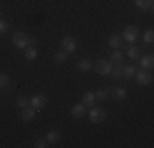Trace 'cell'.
I'll return each mask as SVG.
<instances>
[{"mask_svg": "<svg viewBox=\"0 0 154 148\" xmlns=\"http://www.w3.org/2000/svg\"><path fill=\"white\" fill-rule=\"evenodd\" d=\"M92 68L98 74H102V76H108L110 71H112V68H113V64L110 61H105V59H98V61H95L92 64Z\"/></svg>", "mask_w": 154, "mask_h": 148, "instance_id": "6da1fadb", "label": "cell"}, {"mask_svg": "<svg viewBox=\"0 0 154 148\" xmlns=\"http://www.w3.org/2000/svg\"><path fill=\"white\" fill-rule=\"evenodd\" d=\"M12 41L13 44H15L17 48H26L28 44H30L31 40L26 36V33H23V31H17V33H13V36H12Z\"/></svg>", "mask_w": 154, "mask_h": 148, "instance_id": "7a4b0ae2", "label": "cell"}, {"mask_svg": "<svg viewBox=\"0 0 154 148\" xmlns=\"http://www.w3.org/2000/svg\"><path fill=\"white\" fill-rule=\"evenodd\" d=\"M89 118H90L92 124H100V122H103L105 118H107V112H105V109H102V107H94L89 112Z\"/></svg>", "mask_w": 154, "mask_h": 148, "instance_id": "3957f363", "label": "cell"}, {"mask_svg": "<svg viewBox=\"0 0 154 148\" xmlns=\"http://www.w3.org/2000/svg\"><path fill=\"white\" fill-rule=\"evenodd\" d=\"M134 77H136V82L139 86H149V84L152 82V74L151 72H146L144 69L143 71H138L134 74Z\"/></svg>", "mask_w": 154, "mask_h": 148, "instance_id": "277c9868", "label": "cell"}, {"mask_svg": "<svg viewBox=\"0 0 154 148\" xmlns=\"http://www.w3.org/2000/svg\"><path fill=\"white\" fill-rule=\"evenodd\" d=\"M138 27H133V25H131V27H126L125 28V31H123V38L126 40L128 43H134L138 40Z\"/></svg>", "mask_w": 154, "mask_h": 148, "instance_id": "5b68a950", "label": "cell"}, {"mask_svg": "<svg viewBox=\"0 0 154 148\" xmlns=\"http://www.w3.org/2000/svg\"><path fill=\"white\" fill-rule=\"evenodd\" d=\"M62 48H64L66 53H74L77 50V43L74 38H71V36H64L62 38Z\"/></svg>", "mask_w": 154, "mask_h": 148, "instance_id": "8992f818", "label": "cell"}, {"mask_svg": "<svg viewBox=\"0 0 154 148\" xmlns=\"http://www.w3.org/2000/svg\"><path fill=\"white\" fill-rule=\"evenodd\" d=\"M30 102H31V107H33L35 110H41L43 107L46 105V102H48V101H46V97H45V95L38 94V95H33Z\"/></svg>", "mask_w": 154, "mask_h": 148, "instance_id": "52a82bcc", "label": "cell"}, {"mask_svg": "<svg viewBox=\"0 0 154 148\" xmlns=\"http://www.w3.org/2000/svg\"><path fill=\"white\" fill-rule=\"evenodd\" d=\"M71 114H72V117H75V118H80V117H84V115L87 114V107L84 105V104H75V105L72 107Z\"/></svg>", "mask_w": 154, "mask_h": 148, "instance_id": "ba28073f", "label": "cell"}, {"mask_svg": "<svg viewBox=\"0 0 154 148\" xmlns=\"http://www.w3.org/2000/svg\"><path fill=\"white\" fill-rule=\"evenodd\" d=\"M36 115V110L33 109V107H25V109H21V120L23 122H31L33 118Z\"/></svg>", "mask_w": 154, "mask_h": 148, "instance_id": "9c48e42d", "label": "cell"}, {"mask_svg": "<svg viewBox=\"0 0 154 148\" xmlns=\"http://www.w3.org/2000/svg\"><path fill=\"white\" fill-rule=\"evenodd\" d=\"M141 66H143V69H152V66H154L152 54H146L144 58H141Z\"/></svg>", "mask_w": 154, "mask_h": 148, "instance_id": "30bf717a", "label": "cell"}, {"mask_svg": "<svg viewBox=\"0 0 154 148\" xmlns=\"http://www.w3.org/2000/svg\"><path fill=\"white\" fill-rule=\"evenodd\" d=\"M110 63H112L113 66H118V64H122V63H123V54L120 53L118 50H116V51H113V53L110 54Z\"/></svg>", "mask_w": 154, "mask_h": 148, "instance_id": "8fae6325", "label": "cell"}, {"mask_svg": "<svg viewBox=\"0 0 154 148\" xmlns=\"http://www.w3.org/2000/svg\"><path fill=\"white\" fill-rule=\"evenodd\" d=\"M134 5L141 10H152V0H134Z\"/></svg>", "mask_w": 154, "mask_h": 148, "instance_id": "7c38bea8", "label": "cell"}, {"mask_svg": "<svg viewBox=\"0 0 154 148\" xmlns=\"http://www.w3.org/2000/svg\"><path fill=\"white\" fill-rule=\"evenodd\" d=\"M77 69L82 71V72H87V71L92 69V63H90L89 59H80V61L77 63Z\"/></svg>", "mask_w": 154, "mask_h": 148, "instance_id": "4fadbf2b", "label": "cell"}, {"mask_svg": "<svg viewBox=\"0 0 154 148\" xmlns=\"http://www.w3.org/2000/svg\"><path fill=\"white\" fill-rule=\"evenodd\" d=\"M112 95H113L115 101H123V99L126 97V91H125L123 87H115L112 91Z\"/></svg>", "mask_w": 154, "mask_h": 148, "instance_id": "5bb4252c", "label": "cell"}, {"mask_svg": "<svg viewBox=\"0 0 154 148\" xmlns=\"http://www.w3.org/2000/svg\"><path fill=\"white\" fill-rule=\"evenodd\" d=\"M59 140H61V135H59V132H56V130H51L46 135V142L48 143H53V145H54V143H57Z\"/></svg>", "mask_w": 154, "mask_h": 148, "instance_id": "9a60e30c", "label": "cell"}, {"mask_svg": "<svg viewBox=\"0 0 154 148\" xmlns=\"http://www.w3.org/2000/svg\"><path fill=\"white\" fill-rule=\"evenodd\" d=\"M95 101H105V99L110 95V89L105 87V89H98L97 92H95Z\"/></svg>", "mask_w": 154, "mask_h": 148, "instance_id": "2e32d148", "label": "cell"}, {"mask_svg": "<svg viewBox=\"0 0 154 148\" xmlns=\"http://www.w3.org/2000/svg\"><path fill=\"white\" fill-rule=\"evenodd\" d=\"M82 104H84L85 107H92L94 104H95V95L92 94V92H87V94H84Z\"/></svg>", "mask_w": 154, "mask_h": 148, "instance_id": "e0dca14e", "label": "cell"}, {"mask_svg": "<svg viewBox=\"0 0 154 148\" xmlns=\"http://www.w3.org/2000/svg\"><path fill=\"white\" fill-rule=\"evenodd\" d=\"M108 44L112 48H115V50H118V48L122 46V36L120 35H112L110 40H108Z\"/></svg>", "mask_w": 154, "mask_h": 148, "instance_id": "ac0fdd59", "label": "cell"}, {"mask_svg": "<svg viewBox=\"0 0 154 148\" xmlns=\"http://www.w3.org/2000/svg\"><path fill=\"white\" fill-rule=\"evenodd\" d=\"M134 74H136V71H134L133 66H123V77L125 79H131V77H134Z\"/></svg>", "mask_w": 154, "mask_h": 148, "instance_id": "d6986e66", "label": "cell"}, {"mask_svg": "<svg viewBox=\"0 0 154 148\" xmlns=\"http://www.w3.org/2000/svg\"><path fill=\"white\" fill-rule=\"evenodd\" d=\"M152 40H154V31H152L151 28L146 30V31L143 33V41L148 43V44H151V43H152Z\"/></svg>", "mask_w": 154, "mask_h": 148, "instance_id": "ffe728a7", "label": "cell"}, {"mask_svg": "<svg viewBox=\"0 0 154 148\" xmlns=\"http://www.w3.org/2000/svg\"><path fill=\"white\" fill-rule=\"evenodd\" d=\"M66 59H67V53H66V51H56V53H54V61L56 63H66Z\"/></svg>", "mask_w": 154, "mask_h": 148, "instance_id": "44dd1931", "label": "cell"}, {"mask_svg": "<svg viewBox=\"0 0 154 148\" xmlns=\"http://www.w3.org/2000/svg\"><path fill=\"white\" fill-rule=\"evenodd\" d=\"M128 58L130 59H138L139 58V48L138 46H131V48H128Z\"/></svg>", "mask_w": 154, "mask_h": 148, "instance_id": "7402d4cb", "label": "cell"}, {"mask_svg": "<svg viewBox=\"0 0 154 148\" xmlns=\"http://www.w3.org/2000/svg\"><path fill=\"white\" fill-rule=\"evenodd\" d=\"M110 74H113V77H123V66L122 64H118V66H113L112 68V71H110Z\"/></svg>", "mask_w": 154, "mask_h": 148, "instance_id": "603a6c76", "label": "cell"}, {"mask_svg": "<svg viewBox=\"0 0 154 148\" xmlns=\"http://www.w3.org/2000/svg\"><path fill=\"white\" fill-rule=\"evenodd\" d=\"M36 56H38V51H36V48H26V53H25V58L30 59V61H33V59H36Z\"/></svg>", "mask_w": 154, "mask_h": 148, "instance_id": "cb8c5ba5", "label": "cell"}, {"mask_svg": "<svg viewBox=\"0 0 154 148\" xmlns=\"http://www.w3.org/2000/svg\"><path fill=\"white\" fill-rule=\"evenodd\" d=\"M28 104H30V101H28V97H25V95H20V97L17 99V107H20V109L28 107Z\"/></svg>", "mask_w": 154, "mask_h": 148, "instance_id": "d4e9b609", "label": "cell"}, {"mask_svg": "<svg viewBox=\"0 0 154 148\" xmlns=\"http://www.w3.org/2000/svg\"><path fill=\"white\" fill-rule=\"evenodd\" d=\"M46 146H48L46 140H36L35 142V148H46Z\"/></svg>", "mask_w": 154, "mask_h": 148, "instance_id": "484cf974", "label": "cell"}, {"mask_svg": "<svg viewBox=\"0 0 154 148\" xmlns=\"http://www.w3.org/2000/svg\"><path fill=\"white\" fill-rule=\"evenodd\" d=\"M7 84H8V76L7 74H0V87L7 86Z\"/></svg>", "mask_w": 154, "mask_h": 148, "instance_id": "4316f807", "label": "cell"}, {"mask_svg": "<svg viewBox=\"0 0 154 148\" xmlns=\"http://www.w3.org/2000/svg\"><path fill=\"white\" fill-rule=\"evenodd\" d=\"M5 31H8V23L0 20V33H5Z\"/></svg>", "mask_w": 154, "mask_h": 148, "instance_id": "83f0119b", "label": "cell"}]
</instances>
